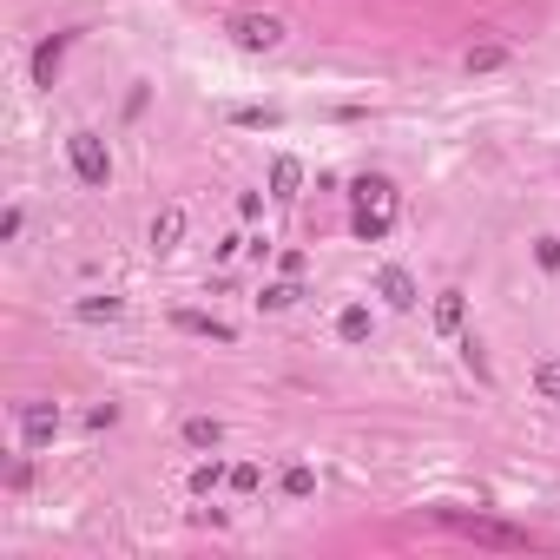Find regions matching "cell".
<instances>
[{
	"label": "cell",
	"mask_w": 560,
	"mask_h": 560,
	"mask_svg": "<svg viewBox=\"0 0 560 560\" xmlns=\"http://www.w3.org/2000/svg\"><path fill=\"white\" fill-rule=\"evenodd\" d=\"M350 198H356V238H363V244H383L389 224H396V185H389L383 172H363V178L350 185Z\"/></svg>",
	"instance_id": "6da1fadb"
},
{
	"label": "cell",
	"mask_w": 560,
	"mask_h": 560,
	"mask_svg": "<svg viewBox=\"0 0 560 560\" xmlns=\"http://www.w3.org/2000/svg\"><path fill=\"white\" fill-rule=\"evenodd\" d=\"M442 528H455V534H468V541H481V547H508V554H528V547H541L528 528H514V521H495V514H468V508H429Z\"/></svg>",
	"instance_id": "7a4b0ae2"
},
{
	"label": "cell",
	"mask_w": 560,
	"mask_h": 560,
	"mask_svg": "<svg viewBox=\"0 0 560 560\" xmlns=\"http://www.w3.org/2000/svg\"><path fill=\"white\" fill-rule=\"evenodd\" d=\"M66 159H73L80 185H106V178H112V152H106L99 132H73V139H66Z\"/></svg>",
	"instance_id": "3957f363"
},
{
	"label": "cell",
	"mask_w": 560,
	"mask_h": 560,
	"mask_svg": "<svg viewBox=\"0 0 560 560\" xmlns=\"http://www.w3.org/2000/svg\"><path fill=\"white\" fill-rule=\"evenodd\" d=\"M231 40H238L244 53H277L284 47V20L277 14H238L231 20Z\"/></svg>",
	"instance_id": "277c9868"
},
{
	"label": "cell",
	"mask_w": 560,
	"mask_h": 560,
	"mask_svg": "<svg viewBox=\"0 0 560 560\" xmlns=\"http://www.w3.org/2000/svg\"><path fill=\"white\" fill-rule=\"evenodd\" d=\"M53 435H60V409H53V402H20V442L47 448Z\"/></svg>",
	"instance_id": "5b68a950"
},
{
	"label": "cell",
	"mask_w": 560,
	"mask_h": 560,
	"mask_svg": "<svg viewBox=\"0 0 560 560\" xmlns=\"http://www.w3.org/2000/svg\"><path fill=\"white\" fill-rule=\"evenodd\" d=\"M376 297H383L389 310H416V297H422V290H416V277L402 271V264H389V271L376 277Z\"/></svg>",
	"instance_id": "8992f818"
},
{
	"label": "cell",
	"mask_w": 560,
	"mask_h": 560,
	"mask_svg": "<svg viewBox=\"0 0 560 560\" xmlns=\"http://www.w3.org/2000/svg\"><path fill=\"white\" fill-rule=\"evenodd\" d=\"M66 40H73V33H47V40H40V47H33V86H53V80H60Z\"/></svg>",
	"instance_id": "52a82bcc"
},
{
	"label": "cell",
	"mask_w": 560,
	"mask_h": 560,
	"mask_svg": "<svg viewBox=\"0 0 560 560\" xmlns=\"http://www.w3.org/2000/svg\"><path fill=\"white\" fill-rule=\"evenodd\" d=\"M178 330H192V336H211V343H238V330L224 317H205V310H178Z\"/></svg>",
	"instance_id": "ba28073f"
},
{
	"label": "cell",
	"mask_w": 560,
	"mask_h": 560,
	"mask_svg": "<svg viewBox=\"0 0 560 560\" xmlns=\"http://www.w3.org/2000/svg\"><path fill=\"white\" fill-rule=\"evenodd\" d=\"M304 192V165L290 159V152H277V165H271V198H297Z\"/></svg>",
	"instance_id": "9c48e42d"
},
{
	"label": "cell",
	"mask_w": 560,
	"mask_h": 560,
	"mask_svg": "<svg viewBox=\"0 0 560 560\" xmlns=\"http://www.w3.org/2000/svg\"><path fill=\"white\" fill-rule=\"evenodd\" d=\"M178 238H185V205H165L159 218H152V251H172Z\"/></svg>",
	"instance_id": "30bf717a"
},
{
	"label": "cell",
	"mask_w": 560,
	"mask_h": 560,
	"mask_svg": "<svg viewBox=\"0 0 560 560\" xmlns=\"http://www.w3.org/2000/svg\"><path fill=\"white\" fill-rule=\"evenodd\" d=\"M462 317H468V297H462V290H442V297H435V330L455 336V330H462Z\"/></svg>",
	"instance_id": "8fae6325"
},
{
	"label": "cell",
	"mask_w": 560,
	"mask_h": 560,
	"mask_svg": "<svg viewBox=\"0 0 560 560\" xmlns=\"http://www.w3.org/2000/svg\"><path fill=\"white\" fill-rule=\"evenodd\" d=\"M284 495H290V501H310V495H317V468H310V462H290V468H284Z\"/></svg>",
	"instance_id": "7c38bea8"
},
{
	"label": "cell",
	"mask_w": 560,
	"mask_h": 560,
	"mask_svg": "<svg viewBox=\"0 0 560 560\" xmlns=\"http://www.w3.org/2000/svg\"><path fill=\"white\" fill-rule=\"evenodd\" d=\"M80 323H112V317H126V304H119V297H80Z\"/></svg>",
	"instance_id": "4fadbf2b"
},
{
	"label": "cell",
	"mask_w": 560,
	"mask_h": 560,
	"mask_svg": "<svg viewBox=\"0 0 560 560\" xmlns=\"http://www.w3.org/2000/svg\"><path fill=\"white\" fill-rule=\"evenodd\" d=\"M495 66H508V47H501V40H481V47H468V73H495Z\"/></svg>",
	"instance_id": "5bb4252c"
},
{
	"label": "cell",
	"mask_w": 560,
	"mask_h": 560,
	"mask_svg": "<svg viewBox=\"0 0 560 560\" xmlns=\"http://www.w3.org/2000/svg\"><path fill=\"white\" fill-rule=\"evenodd\" d=\"M336 336H343V343H363V336H369V310L350 304L343 317H336Z\"/></svg>",
	"instance_id": "9a60e30c"
},
{
	"label": "cell",
	"mask_w": 560,
	"mask_h": 560,
	"mask_svg": "<svg viewBox=\"0 0 560 560\" xmlns=\"http://www.w3.org/2000/svg\"><path fill=\"white\" fill-rule=\"evenodd\" d=\"M231 126H264V132H271V126H284V112H277V106H238V112H231Z\"/></svg>",
	"instance_id": "2e32d148"
},
{
	"label": "cell",
	"mask_w": 560,
	"mask_h": 560,
	"mask_svg": "<svg viewBox=\"0 0 560 560\" xmlns=\"http://www.w3.org/2000/svg\"><path fill=\"white\" fill-rule=\"evenodd\" d=\"M185 442H192V448H218V442H224V429H218L211 416H192V422H185Z\"/></svg>",
	"instance_id": "e0dca14e"
},
{
	"label": "cell",
	"mask_w": 560,
	"mask_h": 560,
	"mask_svg": "<svg viewBox=\"0 0 560 560\" xmlns=\"http://www.w3.org/2000/svg\"><path fill=\"white\" fill-rule=\"evenodd\" d=\"M297 297H304V290H297V277H284V284H264V297H257V304H264V310H290Z\"/></svg>",
	"instance_id": "ac0fdd59"
},
{
	"label": "cell",
	"mask_w": 560,
	"mask_h": 560,
	"mask_svg": "<svg viewBox=\"0 0 560 560\" xmlns=\"http://www.w3.org/2000/svg\"><path fill=\"white\" fill-rule=\"evenodd\" d=\"M218 481H231V468H224V462H198L192 468V495H211Z\"/></svg>",
	"instance_id": "d6986e66"
},
{
	"label": "cell",
	"mask_w": 560,
	"mask_h": 560,
	"mask_svg": "<svg viewBox=\"0 0 560 560\" xmlns=\"http://www.w3.org/2000/svg\"><path fill=\"white\" fill-rule=\"evenodd\" d=\"M534 389H541L547 402H560V356H547V363H534Z\"/></svg>",
	"instance_id": "ffe728a7"
},
{
	"label": "cell",
	"mask_w": 560,
	"mask_h": 560,
	"mask_svg": "<svg viewBox=\"0 0 560 560\" xmlns=\"http://www.w3.org/2000/svg\"><path fill=\"white\" fill-rule=\"evenodd\" d=\"M257 481H264V468H257V462H238V468H231V488H238V495H257Z\"/></svg>",
	"instance_id": "44dd1931"
},
{
	"label": "cell",
	"mask_w": 560,
	"mask_h": 560,
	"mask_svg": "<svg viewBox=\"0 0 560 560\" xmlns=\"http://www.w3.org/2000/svg\"><path fill=\"white\" fill-rule=\"evenodd\" d=\"M534 264H541V271H560V238H534Z\"/></svg>",
	"instance_id": "7402d4cb"
}]
</instances>
